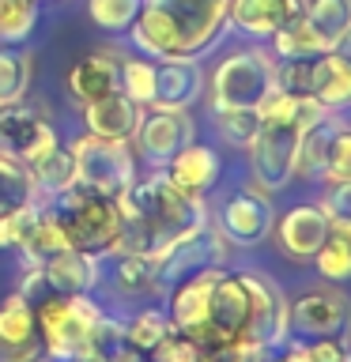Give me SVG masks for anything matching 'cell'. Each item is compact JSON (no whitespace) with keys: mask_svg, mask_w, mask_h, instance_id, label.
<instances>
[{"mask_svg":"<svg viewBox=\"0 0 351 362\" xmlns=\"http://www.w3.org/2000/svg\"><path fill=\"white\" fill-rule=\"evenodd\" d=\"M117 208H121V249L147 257L151 264H163L178 245L192 242L212 226L204 200H192L181 189H174L166 174L132 181L117 197Z\"/></svg>","mask_w":351,"mask_h":362,"instance_id":"1","label":"cell"},{"mask_svg":"<svg viewBox=\"0 0 351 362\" xmlns=\"http://www.w3.org/2000/svg\"><path fill=\"white\" fill-rule=\"evenodd\" d=\"M231 0H140L132 42L159 61H197L219 38Z\"/></svg>","mask_w":351,"mask_h":362,"instance_id":"2","label":"cell"},{"mask_svg":"<svg viewBox=\"0 0 351 362\" xmlns=\"http://www.w3.org/2000/svg\"><path fill=\"white\" fill-rule=\"evenodd\" d=\"M34 317H38L45 355L57 362H68L91 351L106 313L98 310V302L91 294H53V298L34 302Z\"/></svg>","mask_w":351,"mask_h":362,"instance_id":"3","label":"cell"},{"mask_svg":"<svg viewBox=\"0 0 351 362\" xmlns=\"http://www.w3.org/2000/svg\"><path fill=\"white\" fill-rule=\"evenodd\" d=\"M57 200L61 204L53 211L61 219L72 249H84V253H95V257H110L113 249H121V208L113 197L72 185Z\"/></svg>","mask_w":351,"mask_h":362,"instance_id":"4","label":"cell"},{"mask_svg":"<svg viewBox=\"0 0 351 362\" xmlns=\"http://www.w3.org/2000/svg\"><path fill=\"white\" fill-rule=\"evenodd\" d=\"M276 90V61L265 49H238L212 76V110H257Z\"/></svg>","mask_w":351,"mask_h":362,"instance_id":"5","label":"cell"},{"mask_svg":"<svg viewBox=\"0 0 351 362\" xmlns=\"http://www.w3.org/2000/svg\"><path fill=\"white\" fill-rule=\"evenodd\" d=\"M68 151L76 158V185H84L91 192L117 200L136 181V158L129 155V144L121 140H102V136L87 132Z\"/></svg>","mask_w":351,"mask_h":362,"instance_id":"6","label":"cell"},{"mask_svg":"<svg viewBox=\"0 0 351 362\" xmlns=\"http://www.w3.org/2000/svg\"><path fill=\"white\" fill-rule=\"evenodd\" d=\"M302 129L294 121H260L249 151V174L260 192H280L294 177V158H299Z\"/></svg>","mask_w":351,"mask_h":362,"instance_id":"7","label":"cell"},{"mask_svg":"<svg viewBox=\"0 0 351 362\" xmlns=\"http://www.w3.org/2000/svg\"><path fill=\"white\" fill-rule=\"evenodd\" d=\"M57 147H61L57 132L45 124L38 106H30L27 98L0 102V155H11L23 166H34Z\"/></svg>","mask_w":351,"mask_h":362,"instance_id":"8","label":"cell"},{"mask_svg":"<svg viewBox=\"0 0 351 362\" xmlns=\"http://www.w3.org/2000/svg\"><path fill=\"white\" fill-rule=\"evenodd\" d=\"M249 291V321L242 332V344L249 351H268L287 336V298L283 291L260 272H242Z\"/></svg>","mask_w":351,"mask_h":362,"instance_id":"9","label":"cell"},{"mask_svg":"<svg viewBox=\"0 0 351 362\" xmlns=\"http://www.w3.org/2000/svg\"><path fill=\"white\" fill-rule=\"evenodd\" d=\"M351 328V302L333 287H317L299 294L287 305V332L299 336H344Z\"/></svg>","mask_w":351,"mask_h":362,"instance_id":"10","label":"cell"},{"mask_svg":"<svg viewBox=\"0 0 351 362\" xmlns=\"http://www.w3.org/2000/svg\"><path fill=\"white\" fill-rule=\"evenodd\" d=\"M0 362H50L34 302L19 291L0 302Z\"/></svg>","mask_w":351,"mask_h":362,"instance_id":"11","label":"cell"},{"mask_svg":"<svg viewBox=\"0 0 351 362\" xmlns=\"http://www.w3.org/2000/svg\"><path fill=\"white\" fill-rule=\"evenodd\" d=\"M276 226V211H272L268 192H260L257 185L238 189L219 211V234L234 245H257L265 242Z\"/></svg>","mask_w":351,"mask_h":362,"instance_id":"12","label":"cell"},{"mask_svg":"<svg viewBox=\"0 0 351 362\" xmlns=\"http://www.w3.org/2000/svg\"><path fill=\"white\" fill-rule=\"evenodd\" d=\"M246 321H249V291H246L242 272H234V276H223L219 272V279L212 287V302H208V325L192 339L197 344H208V339H238L242 344Z\"/></svg>","mask_w":351,"mask_h":362,"instance_id":"13","label":"cell"},{"mask_svg":"<svg viewBox=\"0 0 351 362\" xmlns=\"http://www.w3.org/2000/svg\"><path fill=\"white\" fill-rule=\"evenodd\" d=\"M136 147L151 166H166L181 147L192 144V121L189 110H155L147 117H140V129H136Z\"/></svg>","mask_w":351,"mask_h":362,"instance_id":"14","label":"cell"},{"mask_svg":"<svg viewBox=\"0 0 351 362\" xmlns=\"http://www.w3.org/2000/svg\"><path fill=\"white\" fill-rule=\"evenodd\" d=\"M219 279V264L215 268H200L178 283V291L170 294V328L185 336H200L208 325V302H212V287Z\"/></svg>","mask_w":351,"mask_h":362,"instance_id":"15","label":"cell"},{"mask_svg":"<svg viewBox=\"0 0 351 362\" xmlns=\"http://www.w3.org/2000/svg\"><path fill=\"white\" fill-rule=\"evenodd\" d=\"M299 16H306V0H231L226 4V23L249 38H272Z\"/></svg>","mask_w":351,"mask_h":362,"instance_id":"16","label":"cell"},{"mask_svg":"<svg viewBox=\"0 0 351 362\" xmlns=\"http://www.w3.org/2000/svg\"><path fill=\"white\" fill-rule=\"evenodd\" d=\"M276 238L291 260H313L328 238V211L321 204H299V208H291L280 219Z\"/></svg>","mask_w":351,"mask_h":362,"instance_id":"17","label":"cell"},{"mask_svg":"<svg viewBox=\"0 0 351 362\" xmlns=\"http://www.w3.org/2000/svg\"><path fill=\"white\" fill-rule=\"evenodd\" d=\"M42 279L53 294H91L98 283V257L68 245L42 260Z\"/></svg>","mask_w":351,"mask_h":362,"instance_id":"18","label":"cell"},{"mask_svg":"<svg viewBox=\"0 0 351 362\" xmlns=\"http://www.w3.org/2000/svg\"><path fill=\"white\" fill-rule=\"evenodd\" d=\"M140 106L121 95V90H113V95L91 102V106H84V121H87V132L91 136H102V140H121L129 144L136 129H140Z\"/></svg>","mask_w":351,"mask_h":362,"instance_id":"19","label":"cell"},{"mask_svg":"<svg viewBox=\"0 0 351 362\" xmlns=\"http://www.w3.org/2000/svg\"><path fill=\"white\" fill-rule=\"evenodd\" d=\"M163 174H166L170 185L181 189L185 197L204 200V192L215 185V177H219V158H215L212 147L189 144V147H181V151L170 158Z\"/></svg>","mask_w":351,"mask_h":362,"instance_id":"20","label":"cell"},{"mask_svg":"<svg viewBox=\"0 0 351 362\" xmlns=\"http://www.w3.org/2000/svg\"><path fill=\"white\" fill-rule=\"evenodd\" d=\"M204 90V72L197 61H163L155 68V110H189Z\"/></svg>","mask_w":351,"mask_h":362,"instance_id":"21","label":"cell"},{"mask_svg":"<svg viewBox=\"0 0 351 362\" xmlns=\"http://www.w3.org/2000/svg\"><path fill=\"white\" fill-rule=\"evenodd\" d=\"M223 253H226V238L219 234V226H208L204 234H197L185 245H178L174 253L159 264V279L174 283V279H185L189 272L215 268V264H223Z\"/></svg>","mask_w":351,"mask_h":362,"instance_id":"22","label":"cell"},{"mask_svg":"<svg viewBox=\"0 0 351 362\" xmlns=\"http://www.w3.org/2000/svg\"><path fill=\"white\" fill-rule=\"evenodd\" d=\"M68 90L79 106H91V102L121 90V64L110 53H91L68 72Z\"/></svg>","mask_w":351,"mask_h":362,"instance_id":"23","label":"cell"},{"mask_svg":"<svg viewBox=\"0 0 351 362\" xmlns=\"http://www.w3.org/2000/svg\"><path fill=\"white\" fill-rule=\"evenodd\" d=\"M310 95L325 110H344L351 106V61L340 49H328L313 57L310 68Z\"/></svg>","mask_w":351,"mask_h":362,"instance_id":"24","label":"cell"},{"mask_svg":"<svg viewBox=\"0 0 351 362\" xmlns=\"http://www.w3.org/2000/svg\"><path fill=\"white\" fill-rule=\"evenodd\" d=\"M61 249H68V234H64L61 219H57V211L53 208H34L27 230H23L19 253L27 257V264H42L45 257L61 253Z\"/></svg>","mask_w":351,"mask_h":362,"instance_id":"25","label":"cell"},{"mask_svg":"<svg viewBox=\"0 0 351 362\" xmlns=\"http://www.w3.org/2000/svg\"><path fill=\"white\" fill-rule=\"evenodd\" d=\"M38 197L42 192L34 185L30 166H23L19 158H11V155H0V219L38 208Z\"/></svg>","mask_w":351,"mask_h":362,"instance_id":"26","label":"cell"},{"mask_svg":"<svg viewBox=\"0 0 351 362\" xmlns=\"http://www.w3.org/2000/svg\"><path fill=\"white\" fill-rule=\"evenodd\" d=\"M306 19H310L313 34L321 38L325 53H328L351 30V0H310L306 4Z\"/></svg>","mask_w":351,"mask_h":362,"instance_id":"27","label":"cell"},{"mask_svg":"<svg viewBox=\"0 0 351 362\" xmlns=\"http://www.w3.org/2000/svg\"><path fill=\"white\" fill-rule=\"evenodd\" d=\"M113 287L121 294H144V291H159V264H151L147 257H136L129 249H113Z\"/></svg>","mask_w":351,"mask_h":362,"instance_id":"28","label":"cell"},{"mask_svg":"<svg viewBox=\"0 0 351 362\" xmlns=\"http://www.w3.org/2000/svg\"><path fill=\"white\" fill-rule=\"evenodd\" d=\"M272 49H276L283 61H313V57L325 53V45L313 34L310 19L299 16V19H291L287 27H280L276 34H272Z\"/></svg>","mask_w":351,"mask_h":362,"instance_id":"29","label":"cell"},{"mask_svg":"<svg viewBox=\"0 0 351 362\" xmlns=\"http://www.w3.org/2000/svg\"><path fill=\"white\" fill-rule=\"evenodd\" d=\"M30 174H34L38 192H45V197H61V192H68L76 185V158H72V151L57 147V151H50L42 163L30 166Z\"/></svg>","mask_w":351,"mask_h":362,"instance_id":"30","label":"cell"},{"mask_svg":"<svg viewBox=\"0 0 351 362\" xmlns=\"http://www.w3.org/2000/svg\"><path fill=\"white\" fill-rule=\"evenodd\" d=\"M340 129L336 121H317L313 129L302 132L299 140V158H294V174L302 177H321V166H325V155H328V140H333V132Z\"/></svg>","mask_w":351,"mask_h":362,"instance_id":"31","label":"cell"},{"mask_svg":"<svg viewBox=\"0 0 351 362\" xmlns=\"http://www.w3.org/2000/svg\"><path fill=\"white\" fill-rule=\"evenodd\" d=\"M30 87V53L0 45V102L27 98Z\"/></svg>","mask_w":351,"mask_h":362,"instance_id":"32","label":"cell"},{"mask_svg":"<svg viewBox=\"0 0 351 362\" xmlns=\"http://www.w3.org/2000/svg\"><path fill=\"white\" fill-rule=\"evenodd\" d=\"M121 332H125V344L136 347L140 355H147V351L170 332V317H163L159 310H140L136 317H129V321H121Z\"/></svg>","mask_w":351,"mask_h":362,"instance_id":"33","label":"cell"},{"mask_svg":"<svg viewBox=\"0 0 351 362\" xmlns=\"http://www.w3.org/2000/svg\"><path fill=\"white\" fill-rule=\"evenodd\" d=\"M34 0H0V42L16 45L30 34L34 27Z\"/></svg>","mask_w":351,"mask_h":362,"instance_id":"34","label":"cell"},{"mask_svg":"<svg viewBox=\"0 0 351 362\" xmlns=\"http://www.w3.org/2000/svg\"><path fill=\"white\" fill-rule=\"evenodd\" d=\"M140 11V0H87V16L102 30H129Z\"/></svg>","mask_w":351,"mask_h":362,"instance_id":"35","label":"cell"},{"mask_svg":"<svg viewBox=\"0 0 351 362\" xmlns=\"http://www.w3.org/2000/svg\"><path fill=\"white\" fill-rule=\"evenodd\" d=\"M121 95H129L136 106H151L155 64L151 61H125L121 64Z\"/></svg>","mask_w":351,"mask_h":362,"instance_id":"36","label":"cell"},{"mask_svg":"<svg viewBox=\"0 0 351 362\" xmlns=\"http://www.w3.org/2000/svg\"><path fill=\"white\" fill-rule=\"evenodd\" d=\"M215 117H219L215 124H219L223 140L234 144V147H249L253 136H257V129H260L257 110H215Z\"/></svg>","mask_w":351,"mask_h":362,"instance_id":"37","label":"cell"},{"mask_svg":"<svg viewBox=\"0 0 351 362\" xmlns=\"http://www.w3.org/2000/svg\"><path fill=\"white\" fill-rule=\"evenodd\" d=\"M351 177V129H340L333 132L328 140V155H325V166H321V181H347Z\"/></svg>","mask_w":351,"mask_h":362,"instance_id":"38","label":"cell"},{"mask_svg":"<svg viewBox=\"0 0 351 362\" xmlns=\"http://www.w3.org/2000/svg\"><path fill=\"white\" fill-rule=\"evenodd\" d=\"M147 355H151L147 362H200V347H197V339H192V336L170 328V332L159 339Z\"/></svg>","mask_w":351,"mask_h":362,"instance_id":"39","label":"cell"},{"mask_svg":"<svg viewBox=\"0 0 351 362\" xmlns=\"http://www.w3.org/2000/svg\"><path fill=\"white\" fill-rule=\"evenodd\" d=\"M313 264H317V272H321L325 279H351V249H344V245H336V242L325 238V245L317 249Z\"/></svg>","mask_w":351,"mask_h":362,"instance_id":"40","label":"cell"},{"mask_svg":"<svg viewBox=\"0 0 351 362\" xmlns=\"http://www.w3.org/2000/svg\"><path fill=\"white\" fill-rule=\"evenodd\" d=\"M310 68H313V61H280L276 64V90L310 95Z\"/></svg>","mask_w":351,"mask_h":362,"instance_id":"41","label":"cell"},{"mask_svg":"<svg viewBox=\"0 0 351 362\" xmlns=\"http://www.w3.org/2000/svg\"><path fill=\"white\" fill-rule=\"evenodd\" d=\"M321 208L328 215H344V219H351V177L347 181H333V185H328Z\"/></svg>","mask_w":351,"mask_h":362,"instance_id":"42","label":"cell"},{"mask_svg":"<svg viewBox=\"0 0 351 362\" xmlns=\"http://www.w3.org/2000/svg\"><path fill=\"white\" fill-rule=\"evenodd\" d=\"M306 355H310V362H336V358L347 355V347L340 344L336 336H317L306 344Z\"/></svg>","mask_w":351,"mask_h":362,"instance_id":"43","label":"cell"},{"mask_svg":"<svg viewBox=\"0 0 351 362\" xmlns=\"http://www.w3.org/2000/svg\"><path fill=\"white\" fill-rule=\"evenodd\" d=\"M30 211H34V208H30ZM30 211H19V215L0 219V249H19L23 230H27V223H30Z\"/></svg>","mask_w":351,"mask_h":362,"instance_id":"44","label":"cell"},{"mask_svg":"<svg viewBox=\"0 0 351 362\" xmlns=\"http://www.w3.org/2000/svg\"><path fill=\"white\" fill-rule=\"evenodd\" d=\"M102 362H144V355L136 347H129L125 339H117V344H110L106 351H98Z\"/></svg>","mask_w":351,"mask_h":362,"instance_id":"45","label":"cell"},{"mask_svg":"<svg viewBox=\"0 0 351 362\" xmlns=\"http://www.w3.org/2000/svg\"><path fill=\"white\" fill-rule=\"evenodd\" d=\"M328 242L351 249V219H344V215H328Z\"/></svg>","mask_w":351,"mask_h":362,"instance_id":"46","label":"cell"},{"mask_svg":"<svg viewBox=\"0 0 351 362\" xmlns=\"http://www.w3.org/2000/svg\"><path fill=\"white\" fill-rule=\"evenodd\" d=\"M272 362H310V355H306V347H302V344H294V347H287L280 358H272Z\"/></svg>","mask_w":351,"mask_h":362,"instance_id":"47","label":"cell"},{"mask_svg":"<svg viewBox=\"0 0 351 362\" xmlns=\"http://www.w3.org/2000/svg\"><path fill=\"white\" fill-rule=\"evenodd\" d=\"M68 362H102L98 351H84V355H76V358H68Z\"/></svg>","mask_w":351,"mask_h":362,"instance_id":"48","label":"cell"},{"mask_svg":"<svg viewBox=\"0 0 351 362\" xmlns=\"http://www.w3.org/2000/svg\"><path fill=\"white\" fill-rule=\"evenodd\" d=\"M336 49H340V53H344V57H347V61H351V30L344 34V42H340V45H336Z\"/></svg>","mask_w":351,"mask_h":362,"instance_id":"49","label":"cell"},{"mask_svg":"<svg viewBox=\"0 0 351 362\" xmlns=\"http://www.w3.org/2000/svg\"><path fill=\"white\" fill-rule=\"evenodd\" d=\"M336 362H351V355H344V358H336Z\"/></svg>","mask_w":351,"mask_h":362,"instance_id":"50","label":"cell"}]
</instances>
